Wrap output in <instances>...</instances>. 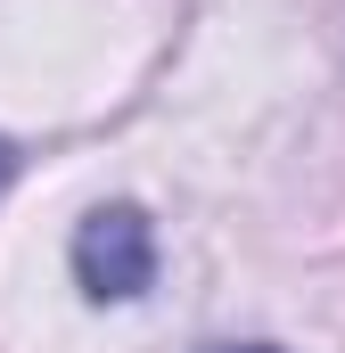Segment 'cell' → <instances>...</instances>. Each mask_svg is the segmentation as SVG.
Returning a JSON list of instances; mask_svg holds the SVG:
<instances>
[{"label": "cell", "mask_w": 345, "mask_h": 353, "mask_svg": "<svg viewBox=\"0 0 345 353\" xmlns=\"http://www.w3.org/2000/svg\"><path fill=\"white\" fill-rule=\"evenodd\" d=\"M75 279L90 304H132L157 288V222L140 205H90L75 230Z\"/></svg>", "instance_id": "6da1fadb"}, {"label": "cell", "mask_w": 345, "mask_h": 353, "mask_svg": "<svg viewBox=\"0 0 345 353\" xmlns=\"http://www.w3.org/2000/svg\"><path fill=\"white\" fill-rule=\"evenodd\" d=\"M8 181H17V148L0 140V189H8Z\"/></svg>", "instance_id": "7a4b0ae2"}, {"label": "cell", "mask_w": 345, "mask_h": 353, "mask_svg": "<svg viewBox=\"0 0 345 353\" xmlns=\"http://www.w3.org/2000/svg\"><path fill=\"white\" fill-rule=\"evenodd\" d=\"M214 353H279V345H214Z\"/></svg>", "instance_id": "3957f363"}]
</instances>
